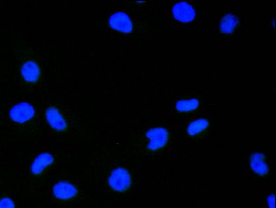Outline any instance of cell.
Wrapping results in <instances>:
<instances>
[{
	"label": "cell",
	"mask_w": 276,
	"mask_h": 208,
	"mask_svg": "<svg viewBox=\"0 0 276 208\" xmlns=\"http://www.w3.org/2000/svg\"><path fill=\"white\" fill-rule=\"evenodd\" d=\"M46 116L48 123L53 128L57 131H65L67 128L66 121L57 108H49L46 111Z\"/></svg>",
	"instance_id": "52a82bcc"
},
{
	"label": "cell",
	"mask_w": 276,
	"mask_h": 208,
	"mask_svg": "<svg viewBox=\"0 0 276 208\" xmlns=\"http://www.w3.org/2000/svg\"><path fill=\"white\" fill-rule=\"evenodd\" d=\"M109 184L114 190L119 192H125L131 185V178L129 172L122 168L114 170L109 178Z\"/></svg>",
	"instance_id": "6da1fadb"
},
{
	"label": "cell",
	"mask_w": 276,
	"mask_h": 208,
	"mask_svg": "<svg viewBox=\"0 0 276 208\" xmlns=\"http://www.w3.org/2000/svg\"><path fill=\"white\" fill-rule=\"evenodd\" d=\"M0 208H15V206L11 199L6 197L0 200Z\"/></svg>",
	"instance_id": "5bb4252c"
},
{
	"label": "cell",
	"mask_w": 276,
	"mask_h": 208,
	"mask_svg": "<svg viewBox=\"0 0 276 208\" xmlns=\"http://www.w3.org/2000/svg\"><path fill=\"white\" fill-rule=\"evenodd\" d=\"M199 102L197 99L190 100H181L176 103V109L181 112H188L197 109Z\"/></svg>",
	"instance_id": "4fadbf2b"
},
{
	"label": "cell",
	"mask_w": 276,
	"mask_h": 208,
	"mask_svg": "<svg viewBox=\"0 0 276 208\" xmlns=\"http://www.w3.org/2000/svg\"><path fill=\"white\" fill-rule=\"evenodd\" d=\"M21 74L26 82L35 83L39 80L41 70L37 63L33 61H28L23 65Z\"/></svg>",
	"instance_id": "ba28073f"
},
{
	"label": "cell",
	"mask_w": 276,
	"mask_h": 208,
	"mask_svg": "<svg viewBox=\"0 0 276 208\" xmlns=\"http://www.w3.org/2000/svg\"><path fill=\"white\" fill-rule=\"evenodd\" d=\"M110 27L115 30L126 33H131L133 30V24L129 16L123 12L115 13L109 19Z\"/></svg>",
	"instance_id": "277c9868"
},
{
	"label": "cell",
	"mask_w": 276,
	"mask_h": 208,
	"mask_svg": "<svg viewBox=\"0 0 276 208\" xmlns=\"http://www.w3.org/2000/svg\"><path fill=\"white\" fill-rule=\"evenodd\" d=\"M173 13L175 18L182 22L193 21L195 16V12L193 7L186 2L176 4L173 8Z\"/></svg>",
	"instance_id": "5b68a950"
},
{
	"label": "cell",
	"mask_w": 276,
	"mask_h": 208,
	"mask_svg": "<svg viewBox=\"0 0 276 208\" xmlns=\"http://www.w3.org/2000/svg\"><path fill=\"white\" fill-rule=\"evenodd\" d=\"M54 161L53 156L48 153L40 154L36 158L31 167V171L33 174L38 175L47 167L50 166Z\"/></svg>",
	"instance_id": "9c48e42d"
},
{
	"label": "cell",
	"mask_w": 276,
	"mask_h": 208,
	"mask_svg": "<svg viewBox=\"0 0 276 208\" xmlns=\"http://www.w3.org/2000/svg\"><path fill=\"white\" fill-rule=\"evenodd\" d=\"M265 155L262 153H255L250 159L251 167L257 174L264 176L269 172L268 165L265 162Z\"/></svg>",
	"instance_id": "30bf717a"
},
{
	"label": "cell",
	"mask_w": 276,
	"mask_h": 208,
	"mask_svg": "<svg viewBox=\"0 0 276 208\" xmlns=\"http://www.w3.org/2000/svg\"><path fill=\"white\" fill-rule=\"evenodd\" d=\"M55 196L62 200H67L75 197L78 193L77 188L68 181H59L53 188Z\"/></svg>",
	"instance_id": "8992f818"
},
{
	"label": "cell",
	"mask_w": 276,
	"mask_h": 208,
	"mask_svg": "<svg viewBox=\"0 0 276 208\" xmlns=\"http://www.w3.org/2000/svg\"><path fill=\"white\" fill-rule=\"evenodd\" d=\"M238 23L239 20L236 16L232 14H226L221 20L220 30L225 33L233 32Z\"/></svg>",
	"instance_id": "8fae6325"
},
{
	"label": "cell",
	"mask_w": 276,
	"mask_h": 208,
	"mask_svg": "<svg viewBox=\"0 0 276 208\" xmlns=\"http://www.w3.org/2000/svg\"><path fill=\"white\" fill-rule=\"evenodd\" d=\"M275 196L274 195H271L268 198V202L269 203V208H275L274 204Z\"/></svg>",
	"instance_id": "9a60e30c"
},
{
	"label": "cell",
	"mask_w": 276,
	"mask_h": 208,
	"mask_svg": "<svg viewBox=\"0 0 276 208\" xmlns=\"http://www.w3.org/2000/svg\"><path fill=\"white\" fill-rule=\"evenodd\" d=\"M146 136L150 140L147 147L151 151H156L162 148L167 144L169 138L167 130L160 127L149 129Z\"/></svg>",
	"instance_id": "3957f363"
},
{
	"label": "cell",
	"mask_w": 276,
	"mask_h": 208,
	"mask_svg": "<svg viewBox=\"0 0 276 208\" xmlns=\"http://www.w3.org/2000/svg\"><path fill=\"white\" fill-rule=\"evenodd\" d=\"M209 126L208 121L205 119H201L192 123L188 127V132L190 135L197 134Z\"/></svg>",
	"instance_id": "7c38bea8"
},
{
	"label": "cell",
	"mask_w": 276,
	"mask_h": 208,
	"mask_svg": "<svg viewBox=\"0 0 276 208\" xmlns=\"http://www.w3.org/2000/svg\"><path fill=\"white\" fill-rule=\"evenodd\" d=\"M35 111L31 104L22 102L15 106L10 112L11 119L18 123H24L34 116Z\"/></svg>",
	"instance_id": "7a4b0ae2"
}]
</instances>
